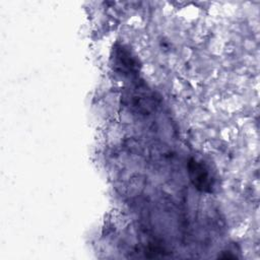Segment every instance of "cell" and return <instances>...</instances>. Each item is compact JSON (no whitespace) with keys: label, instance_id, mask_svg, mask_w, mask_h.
<instances>
[{"label":"cell","instance_id":"6da1fadb","mask_svg":"<svg viewBox=\"0 0 260 260\" xmlns=\"http://www.w3.org/2000/svg\"><path fill=\"white\" fill-rule=\"evenodd\" d=\"M190 175H191L192 181L198 188H201L202 190H206L207 188H209L210 186L209 176L201 165L197 164L196 161H192L190 164Z\"/></svg>","mask_w":260,"mask_h":260}]
</instances>
